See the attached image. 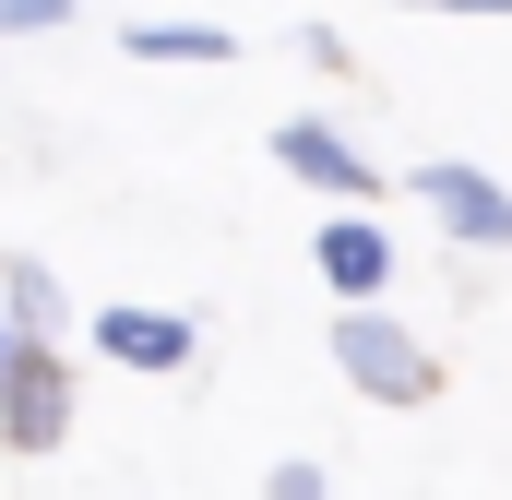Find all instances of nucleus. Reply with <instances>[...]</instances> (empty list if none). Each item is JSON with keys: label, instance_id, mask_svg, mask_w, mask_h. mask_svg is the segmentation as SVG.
Wrapping results in <instances>:
<instances>
[{"label": "nucleus", "instance_id": "obj_1", "mask_svg": "<svg viewBox=\"0 0 512 500\" xmlns=\"http://www.w3.org/2000/svg\"><path fill=\"white\" fill-rule=\"evenodd\" d=\"M334 370L358 381L370 405H429V393H441V358H429L393 310H334Z\"/></svg>", "mask_w": 512, "mask_h": 500}, {"label": "nucleus", "instance_id": "obj_11", "mask_svg": "<svg viewBox=\"0 0 512 500\" xmlns=\"http://www.w3.org/2000/svg\"><path fill=\"white\" fill-rule=\"evenodd\" d=\"M405 12H477V24H512V0H405Z\"/></svg>", "mask_w": 512, "mask_h": 500}, {"label": "nucleus", "instance_id": "obj_5", "mask_svg": "<svg viewBox=\"0 0 512 500\" xmlns=\"http://www.w3.org/2000/svg\"><path fill=\"white\" fill-rule=\"evenodd\" d=\"M84 334H96V358H120V370H191V346H203V334H191L179 310H143V298L96 310Z\"/></svg>", "mask_w": 512, "mask_h": 500}, {"label": "nucleus", "instance_id": "obj_6", "mask_svg": "<svg viewBox=\"0 0 512 500\" xmlns=\"http://www.w3.org/2000/svg\"><path fill=\"white\" fill-rule=\"evenodd\" d=\"M310 262H322V286L346 298V310H370L393 286V239L370 227V215H322V239H310Z\"/></svg>", "mask_w": 512, "mask_h": 500}, {"label": "nucleus", "instance_id": "obj_12", "mask_svg": "<svg viewBox=\"0 0 512 500\" xmlns=\"http://www.w3.org/2000/svg\"><path fill=\"white\" fill-rule=\"evenodd\" d=\"M12 358H24V334H12V310H0V370H12Z\"/></svg>", "mask_w": 512, "mask_h": 500}, {"label": "nucleus", "instance_id": "obj_3", "mask_svg": "<svg viewBox=\"0 0 512 500\" xmlns=\"http://www.w3.org/2000/svg\"><path fill=\"white\" fill-rule=\"evenodd\" d=\"M60 429H72V370H60V346H24L0 370V441L12 453H60Z\"/></svg>", "mask_w": 512, "mask_h": 500}, {"label": "nucleus", "instance_id": "obj_4", "mask_svg": "<svg viewBox=\"0 0 512 500\" xmlns=\"http://www.w3.org/2000/svg\"><path fill=\"white\" fill-rule=\"evenodd\" d=\"M274 167H286V179H310V191H334L346 215L382 191V167H370V155H358L334 120H286V131H274Z\"/></svg>", "mask_w": 512, "mask_h": 500}, {"label": "nucleus", "instance_id": "obj_9", "mask_svg": "<svg viewBox=\"0 0 512 500\" xmlns=\"http://www.w3.org/2000/svg\"><path fill=\"white\" fill-rule=\"evenodd\" d=\"M60 24H72V0H0V48L12 36H60Z\"/></svg>", "mask_w": 512, "mask_h": 500}, {"label": "nucleus", "instance_id": "obj_10", "mask_svg": "<svg viewBox=\"0 0 512 500\" xmlns=\"http://www.w3.org/2000/svg\"><path fill=\"white\" fill-rule=\"evenodd\" d=\"M262 500H334V477H322V465H310V453H286V465H274V477H262Z\"/></svg>", "mask_w": 512, "mask_h": 500}, {"label": "nucleus", "instance_id": "obj_8", "mask_svg": "<svg viewBox=\"0 0 512 500\" xmlns=\"http://www.w3.org/2000/svg\"><path fill=\"white\" fill-rule=\"evenodd\" d=\"M0 310H12L24 346H60V334H72V298H60L48 262H0Z\"/></svg>", "mask_w": 512, "mask_h": 500}, {"label": "nucleus", "instance_id": "obj_7", "mask_svg": "<svg viewBox=\"0 0 512 500\" xmlns=\"http://www.w3.org/2000/svg\"><path fill=\"white\" fill-rule=\"evenodd\" d=\"M131 60H167V72H203V60H239V36L227 24H191V12H131V36H120Z\"/></svg>", "mask_w": 512, "mask_h": 500}, {"label": "nucleus", "instance_id": "obj_2", "mask_svg": "<svg viewBox=\"0 0 512 500\" xmlns=\"http://www.w3.org/2000/svg\"><path fill=\"white\" fill-rule=\"evenodd\" d=\"M417 203H429V227L465 250H512V191L489 179V167H465V155H429L417 167Z\"/></svg>", "mask_w": 512, "mask_h": 500}]
</instances>
